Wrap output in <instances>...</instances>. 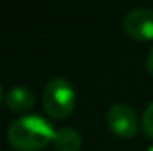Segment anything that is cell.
Returning a JSON list of instances; mask_svg holds the SVG:
<instances>
[{"instance_id":"ba28073f","label":"cell","mask_w":153,"mask_h":151,"mask_svg":"<svg viewBox=\"0 0 153 151\" xmlns=\"http://www.w3.org/2000/svg\"><path fill=\"white\" fill-rule=\"evenodd\" d=\"M146 70H148V73L153 76V46L150 48L148 57H146Z\"/></svg>"},{"instance_id":"9c48e42d","label":"cell","mask_w":153,"mask_h":151,"mask_svg":"<svg viewBox=\"0 0 153 151\" xmlns=\"http://www.w3.org/2000/svg\"><path fill=\"white\" fill-rule=\"evenodd\" d=\"M4 100H5V94H4V87L0 85V103H2Z\"/></svg>"},{"instance_id":"8992f818","label":"cell","mask_w":153,"mask_h":151,"mask_svg":"<svg viewBox=\"0 0 153 151\" xmlns=\"http://www.w3.org/2000/svg\"><path fill=\"white\" fill-rule=\"evenodd\" d=\"M52 144L57 151H78L82 148V135L75 128L64 126L61 130H55Z\"/></svg>"},{"instance_id":"3957f363","label":"cell","mask_w":153,"mask_h":151,"mask_svg":"<svg viewBox=\"0 0 153 151\" xmlns=\"http://www.w3.org/2000/svg\"><path fill=\"white\" fill-rule=\"evenodd\" d=\"M107 128L121 139H132L139 130L137 112L126 103H114L105 114Z\"/></svg>"},{"instance_id":"52a82bcc","label":"cell","mask_w":153,"mask_h":151,"mask_svg":"<svg viewBox=\"0 0 153 151\" xmlns=\"http://www.w3.org/2000/svg\"><path fill=\"white\" fill-rule=\"evenodd\" d=\"M141 132H143L148 139H153V101L146 107V110L143 114V119H141Z\"/></svg>"},{"instance_id":"6da1fadb","label":"cell","mask_w":153,"mask_h":151,"mask_svg":"<svg viewBox=\"0 0 153 151\" xmlns=\"http://www.w3.org/2000/svg\"><path fill=\"white\" fill-rule=\"evenodd\" d=\"M53 124L41 115L16 117L7 128V142L16 151H39L53 142Z\"/></svg>"},{"instance_id":"5b68a950","label":"cell","mask_w":153,"mask_h":151,"mask_svg":"<svg viewBox=\"0 0 153 151\" xmlns=\"http://www.w3.org/2000/svg\"><path fill=\"white\" fill-rule=\"evenodd\" d=\"M5 103L13 112L27 115V112H30L36 105V94L25 85H14L5 93Z\"/></svg>"},{"instance_id":"30bf717a","label":"cell","mask_w":153,"mask_h":151,"mask_svg":"<svg viewBox=\"0 0 153 151\" xmlns=\"http://www.w3.org/2000/svg\"><path fill=\"white\" fill-rule=\"evenodd\" d=\"M146 151H153V146H152V148H148V150H146Z\"/></svg>"},{"instance_id":"7a4b0ae2","label":"cell","mask_w":153,"mask_h":151,"mask_svg":"<svg viewBox=\"0 0 153 151\" xmlns=\"http://www.w3.org/2000/svg\"><path fill=\"white\" fill-rule=\"evenodd\" d=\"M43 109L52 119H68L75 112L76 91L62 76L52 78L43 89Z\"/></svg>"},{"instance_id":"277c9868","label":"cell","mask_w":153,"mask_h":151,"mask_svg":"<svg viewBox=\"0 0 153 151\" xmlns=\"http://www.w3.org/2000/svg\"><path fill=\"white\" fill-rule=\"evenodd\" d=\"M123 30L134 41H153V9L137 7L128 11L123 18Z\"/></svg>"}]
</instances>
